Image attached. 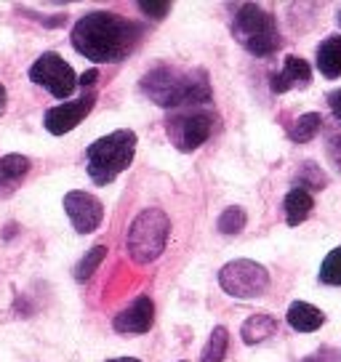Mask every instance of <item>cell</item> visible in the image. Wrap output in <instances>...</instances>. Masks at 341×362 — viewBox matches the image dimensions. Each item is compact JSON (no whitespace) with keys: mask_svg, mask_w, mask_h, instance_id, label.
<instances>
[{"mask_svg":"<svg viewBox=\"0 0 341 362\" xmlns=\"http://www.w3.org/2000/svg\"><path fill=\"white\" fill-rule=\"evenodd\" d=\"M141 27L112 11H91L72 27V48L96 64L123 62L141 40Z\"/></svg>","mask_w":341,"mask_h":362,"instance_id":"obj_1","label":"cell"},{"mask_svg":"<svg viewBox=\"0 0 341 362\" xmlns=\"http://www.w3.org/2000/svg\"><path fill=\"white\" fill-rule=\"evenodd\" d=\"M139 88L166 110H197L211 102V83L205 69L182 72L168 64H160L141 78Z\"/></svg>","mask_w":341,"mask_h":362,"instance_id":"obj_2","label":"cell"},{"mask_svg":"<svg viewBox=\"0 0 341 362\" xmlns=\"http://www.w3.org/2000/svg\"><path fill=\"white\" fill-rule=\"evenodd\" d=\"M134 155H137V134L131 128H120V131L102 136L86 149L88 176L99 187H107L123 170H128V165L134 163Z\"/></svg>","mask_w":341,"mask_h":362,"instance_id":"obj_3","label":"cell"},{"mask_svg":"<svg viewBox=\"0 0 341 362\" xmlns=\"http://www.w3.org/2000/svg\"><path fill=\"white\" fill-rule=\"evenodd\" d=\"M232 35L240 45H245L253 57H272L280 48L283 37L277 30V22L270 11H264L256 3L240 6L235 19H232Z\"/></svg>","mask_w":341,"mask_h":362,"instance_id":"obj_4","label":"cell"},{"mask_svg":"<svg viewBox=\"0 0 341 362\" xmlns=\"http://www.w3.org/2000/svg\"><path fill=\"white\" fill-rule=\"evenodd\" d=\"M170 235L168 216L160 208H147L134 218L128 229V256L134 264H152L166 250Z\"/></svg>","mask_w":341,"mask_h":362,"instance_id":"obj_5","label":"cell"},{"mask_svg":"<svg viewBox=\"0 0 341 362\" xmlns=\"http://www.w3.org/2000/svg\"><path fill=\"white\" fill-rule=\"evenodd\" d=\"M219 285L232 298L250 301V298H259V296L267 293V288H270V272L259 261L235 259L219 269Z\"/></svg>","mask_w":341,"mask_h":362,"instance_id":"obj_6","label":"cell"},{"mask_svg":"<svg viewBox=\"0 0 341 362\" xmlns=\"http://www.w3.org/2000/svg\"><path fill=\"white\" fill-rule=\"evenodd\" d=\"M216 128V115L197 110H182L179 115H168L166 120V134L173 141V147L179 152H195L197 147H203L211 139Z\"/></svg>","mask_w":341,"mask_h":362,"instance_id":"obj_7","label":"cell"},{"mask_svg":"<svg viewBox=\"0 0 341 362\" xmlns=\"http://www.w3.org/2000/svg\"><path fill=\"white\" fill-rule=\"evenodd\" d=\"M30 80L37 83L40 88H46L54 99H69L80 86V78L75 75V69L54 51L37 57V62L30 67Z\"/></svg>","mask_w":341,"mask_h":362,"instance_id":"obj_8","label":"cell"},{"mask_svg":"<svg viewBox=\"0 0 341 362\" xmlns=\"http://www.w3.org/2000/svg\"><path fill=\"white\" fill-rule=\"evenodd\" d=\"M93 104H96V93H83L75 102H64L59 107H51L46 110V117H43V125H46L48 134L54 136H64L69 134L72 128H78L88 115H91Z\"/></svg>","mask_w":341,"mask_h":362,"instance_id":"obj_9","label":"cell"},{"mask_svg":"<svg viewBox=\"0 0 341 362\" xmlns=\"http://www.w3.org/2000/svg\"><path fill=\"white\" fill-rule=\"evenodd\" d=\"M64 211L78 235H91L104 221V205L91 192H83V189L64 194Z\"/></svg>","mask_w":341,"mask_h":362,"instance_id":"obj_10","label":"cell"},{"mask_svg":"<svg viewBox=\"0 0 341 362\" xmlns=\"http://www.w3.org/2000/svg\"><path fill=\"white\" fill-rule=\"evenodd\" d=\"M152 325H155V304H152V298H147V296H139L137 301H131L112 320L115 333L128 336V339L131 336H144Z\"/></svg>","mask_w":341,"mask_h":362,"instance_id":"obj_11","label":"cell"},{"mask_svg":"<svg viewBox=\"0 0 341 362\" xmlns=\"http://www.w3.org/2000/svg\"><path fill=\"white\" fill-rule=\"evenodd\" d=\"M309 83H312V67H309L307 59H301V57H288L283 69L270 75V88H272L274 93L304 88Z\"/></svg>","mask_w":341,"mask_h":362,"instance_id":"obj_12","label":"cell"},{"mask_svg":"<svg viewBox=\"0 0 341 362\" xmlns=\"http://www.w3.org/2000/svg\"><path fill=\"white\" fill-rule=\"evenodd\" d=\"M30 168H33L30 158H24L19 152L3 155V158H0V194L13 192L24 181V176L30 173Z\"/></svg>","mask_w":341,"mask_h":362,"instance_id":"obj_13","label":"cell"},{"mask_svg":"<svg viewBox=\"0 0 341 362\" xmlns=\"http://www.w3.org/2000/svg\"><path fill=\"white\" fill-rule=\"evenodd\" d=\"M285 320H288V325L299 333H312V330H318L323 322H325V315L320 312L315 304H307V301H294V304L288 306V312H285Z\"/></svg>","mask_w":341,"mask_h":362,"instance_id":"obj_14","label":"cell"},{"mask_svg":"<svg viewBox=\"0 0 341 362\" xmlns=\"http://www.w3.org/2000/svg\"><path fill=\"white\" fill-rule=\"evenodd\" d=\"M312 208H315L312 192L294 187L291 192L285 194V200H283V211H285V221H288V226H299V224H301V221H304V218L312 214Z\"/></svg>","mask_w":341,"mask_h":362,"instance_id":"obj_15","label":"cell"},{"mask_svg":"<svg viewBox=\"0 0 341 362\" xmlns=\"http://www.w3.org/2000/svg\"><path fill=\"white\" fill-rule=\"evenodd\" d=\"M318 69L325 78H341V35H330L318 45Z\"/></svg>","mask_w":341,"mask_h":362,"instance_id":"obj_16","label":"cell"},{"mask_svg":"<svg viewBox=\"0 0 341 362\" xmlns=\"http://www.w3.org/2000/svg\"><path fill=\"white\" fill-rule=\"evenodd\" d=\"M274 330H277V322H274V317L270 315H253L248 317L245 322H243V328H240V336L243 341L248 344V346H256V344H262L272 336Z\"/></svg>","mask_w":341,"mask_h":362,"instance_id":"obj_17","label":"cell"},{"mask_svg":"<svg viewBox=\"0 0 341 362\" xmlns=\"http://www.w3.org/2000/svg\"><path fill=\"white\" fill-rule=\"evenodd\" d=\"M227 349H229V330L224 325H216V328L211 330V339L205 341L200 362H224Z\"/></svg>","mask_w":341,"mask_h":362,"instance_id":"obj_18","label":"cell"},{"mask_svg":"<svg viewBox=\"0 0 341 362\" xmlns=\"http://www.w3.org/2000/svg\"><path fill=\"white\" fill-rule=\"evenodd\" d=\"M107 256V245H93L83 259L75 264V269H72V277L78 280V283H86V280H91V274L99 269V264L104 261Z\"/></svg>","mask_w":341,"mask_h":362,"instance_id":"obj_19","label":"cell"},{"mask_svg":"<svg viewBox=\"0 0 341 362\" xmlns=\"http://www.w3.org/2000/svg\"><path fill=\"white\" fill-rule=\"evenodd\" d=\"M320 125H323V117H320V112L301 115V117L296 120L294 128H291V139H294L296 144H307V141H312V139L318 136Z\"/></svg>","mask_w":341,"mask_h":362,"instance_id":"obj_20","label":"cell"},{"mask_svg":"<svg viewBox=\"0 0 341 362\" xmlns=\"http://www.w3.org/2000/svg\"><path fill=\"white\" fill-rule=\"evenodd\" d=\"M325 184H328V179H325V173H323L315 163H304L301 170L296 173V187H299V189L320 192V189H325Z\"/></svg>","mask_w":341,"mask_h":362,"instance_id":"obj_21","label":"cell"},{"mask_svg":"<svg viewBox=\"0 0 341 362\" xmlns=\"http://www.w3.org/2000/svg\"><path fill=\"white\" fill-rule=\"evenodd\" d=\"M320 283L341 288V245L339 248H333L328 256L323 259V267H320Z\"/></svg>","mask_w":341,"mask_h":362,"instance_id":"obj_22","label":"cell"},{"mask_svg":"<svg viewBox=\"0 0 341 362\" xmlns=\"http://www.w3.org/2000/svg\"><path fill=\"white\" fill-rule=\"evenodd\" d=\"M245 221H248L245 211L240 205H229V208H224V214L219 216V232L221 235H238V232H243Z\"/></svg>","mask_w":341,"mask_h":362,"instance_id":"obj_23","label":"cell"},{"mask_svg":"<svg viewBox=\"0 0 341 362\" xmlns=\"http://www.w3.org/2000/svg\"><path fill=\"white\" fill-rule=\"evenodd\" d=\"M139 11L149 19H166L170 11V0H139Z\"/></svg>","mask_w":341,"mask_h":362,"instance_id":"obj_24","label":"cell"},{"mask_svg":"<svg viewBox=\"0 0 341 362\" xmlns=\"http://www.w3.org/2000/svg\"><path fill=\"white\" fill-rule=\"evenodd\" d=\"M325 152H328L333 168L341 173V134H328V141H325Z\"/></svg>","mask_w":341,"mask_h":362,"instance_id":"obj_25","label":"cell"},{"mask_svg":"<svg viewBox=\"0 0 341 362\" xmlns=\"http://www.w3.org/2000/svg\"><path fill=\"white\" fill-rule=\"evenodd\" d=\"M301 362H336V349H330V346H320L315 354L304 357Z\"/></svg>","mask_w":341,"mask_h":362,"instance_id":"obj_26","label":"cell"},{"mask_svg":"<svg viewBox=\"0 0 341 362\" xmlns=\"http://www.w3.org/2000/svg\"><path fill=\"white\" fill-rule=\"evenodd\" d=\"M328 107H330V112L336 115V120H341V88L328 93Z\"/></svg>","mask_w":341,"mask_h":362,"instance_id":"obj_27","label":"cell"},{"mask_svg":"<svg viewBox=\"0 0 341 362\" xmlns=\"http://www.w3.org/2000/svg\"><path fill=\"white\" fill-rule=\"evenodd\" d=\"M96 80H99V69H88L80 75V86H93Z\"/></svg>","mask_w":341,"mask_h":362,"instance_id":"obj_28","label":"cell"},{"mask_svg":"<svg viewBox=\"0 0 341 362\" xmlns=\"http://www.w3.org/2000/svg\"><path fill=\"white\" fill-rule=\"evenodd\" d=\"M107 362H139L134 357H115V360H107Z\"/></svg>","mask_w":341,"mask_h":362,"instance_id":"obj_29","label":"cell"},{"mask_svg":"<svg viewBox=\"0 0 341 362\" xmlns=\"http://www.w3.org/2000/svg\"><path fill=\"white\" fill-rule=\"evenodd\" d=\"M3 104H6V88L0 86V107H3Z\"/></svg>","mask_w":341,"mask_h":362,"instance_id":"obj_30","label":"cell"},{"mask_svg":"<svg viewBox=\"0 0 341 362\" xmlns=\"http://www.w3.org/2000/svg\"><path fill=\"white\" fill-rule=\"evenodd\" d=\"M339 27H341V11H339Z\"/></svg>","mask_w":341,"mask_h":362,"instance_id":"obj_31","label":"cell"}]
</instances>
